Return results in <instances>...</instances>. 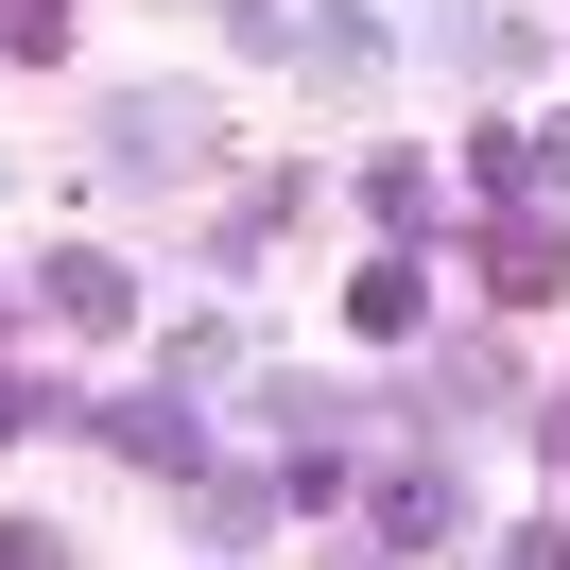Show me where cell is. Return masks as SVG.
<instances>
[{
  "mask_svg": "<svg viewBox=\"0 0 570 570\" xmlns=\"http://www.w3.org/2000/svg\"><path fill=\"white\" fill-rule=\"evenodd\" d=\"M105 174H121V190L208 174V105H121V121H105Z\"/></svg>",
  "mask_w": 570,
  "mask_h": 570,
  "instance_id": "6da1fadb",
  "label": "cell"
},
{
  "mask_svg": "<svg viewBox=\"0 0 570 570\" xmlns=\"http://www.w3.org/2000/svg\"><path fill=\"white\" fill-rule=\"evenodd\" d=\"M484 277L535 312V294H570V243H553V225H501V243H484Z\"/></svg>",
  "mask_w": 570,
  "mask_h": 570,
  "instance_id": "7a4b0ae2",
  "label": "cell"
},
{
  "mask_svg": "<svg viewBox=\"0 0 570 570\" xmlns=\"http://www.w3.org/2000/svg\"><path fill=\"white\" fill-rule=\"evenodd\" d=\"M450 519H466V484H450V466H415V484H381V535H397V553H432Z\"/></svg>",
  "mask_w": 570,
  "mask_h": 570,
  "instance_id": "3957f363",
  "label": "cell"
},
{
  "mask_svg": "<svg viewBox=\"0 0 570 570\" xmlns=\"http://www.w3.org/2000/svg\"><path fill=\"white\" fill-rule=\"evenodd\" d=\"M36 294H52V328H121V259H52Z\"/></svg>",
  "mask_w": 570,
  "mask_h": 570,
  "instance_id": "277c9868",
  "label": "cell"
},
{
  "mask_svg": "<svg viewBox=\"0 0 570 570\" xmlns=\"http://www.w3.org/2000/svg\"><path fill=\"white\" fill-rule=\"evenodd\" d=\"M0 36H18V52H52V36H70V0H0Z\"/></svg>",
  "mask_w": 570,
  "mask_h": 570,
  "instance_id": "5b68a950",
  "label": "cell"
},
{
  "mask_svg": "<svg viewBox=\"0 0 570 570\" xmlns=\"http://www.w3.org/2000/svg\"><path fill=\"white\" fill-rule=\"evenodd\" d=\"M0 570H52V535H36V519H0Z\"/></svg>",
  "mask_w": 570,
  "mask_h": 570,
  "instance_id": "8992f818",
  "label": "cell"
},
{
  "mask_svg": "<svg viewBox=\"0 0 570 570\" xmlns=\"http://www.w3.org/2000/svg\"><path fill=\"white\" fill-rule=\"evenodd\" d=\"M18 432H36V397H18V381H0V450H18Z\"/></svg>",
  "mask_w": 570,
  "mask_h": 570,
  "instance_id": "52a82bcc",
  "label": "cell"
},
{
  "mask_svg": "<svg viewBox=\"0 0 570 570\" xmlns=\"http://www.w3.org/2000/svg\"><path fill=\"white\" fill-rule=\"evenodd\" d=\"M553 450H570V415H553Z\"/></svg>",
  "mask_w": 570,
  "mask_h": 570,
  "instance_id": "ba28073f",
  "label": "cell"
}]
</instances>
